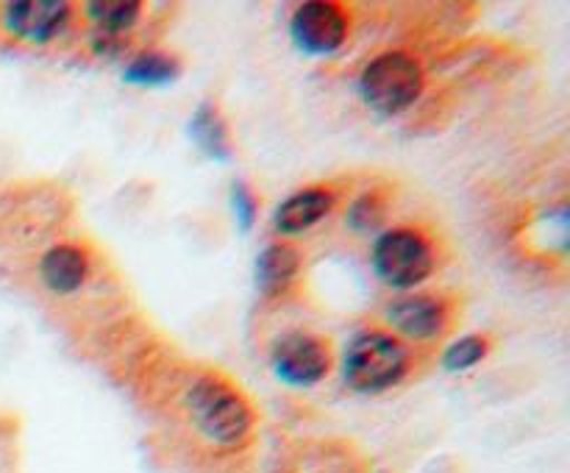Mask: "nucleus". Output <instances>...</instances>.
Listing matches in <instances>:
<instances>
[{"label": "nucleus", "instance_id": "6", "mask_svg": "<svg viewBox=\"0 0 570 473\" xmlns=\"http://www.w3.org/2000/svg\"><path fill=\"white\" fill-rule=\"evenodd\" d=\"M289 37L306 56H332L348 39V17L332 0H309L289 20Z\"/></svg>", "mask_w": 570, "mask_h": 473}, {"label": "nucleus", "instance_id": "11", "mask_svg": "<svg viewBox=\"0 0 570 473\" xmlns=\"http://www.w3.org/2000/svg\"><path fill=\"white\" fill-rule=\"evenodd\" d=\"M256 287L265 298H276L284 295L295 284L301 273V256L293 245L273 243L262 248L256 256Z\"/></svg>", "mask_w": 570, "mask_h": 473}, {"label": "nucleus", "instance_id": "14", "mask_svg": "<svg viewBox=\"0 0 570 473\" xmlns=\"http://www.w3.org/2000/svg\"><path fill=\"white\" fill-rule=\"evenodd\" d=\"M142 14V3L134 0H92L87 3V17L98 33H111V37H126Z\"/></svg>", "mask_w": 570, "mask_h": 473}, {"label": "nucleus", "instance_id": "10", "mask_svg": "<svg viewBox=\"0 0 570 473\" xmlns=\"http://www.w3.org/2000/svg\"><path fill=\"white\" fill-rule=\"evenodd\" d=\"M45 287L56 295H72L87 284L89 259L78 245H53L39 262Z\"/></svg>", "mask_w": 570, "mask_h": 473}, {"label": "nucleus", "instance_id": "19", "mask_svg": "<svg viewBox=\"0 0 570 473\" xmlns=\"http://www.w3.org/2000/svg\"><path fill=\"white\" fill-rule=\"evenodd\" d=\"M379 473H384V471H379Z\"/></svg>", "mask_w": 570, "mask_h": 473}, {"label": "nucleus", "instance_id": "1", "mask_svg": "<svg viewBox=\"0 0 570 473\" xmlns=\"http://www.w3.org/2000/svg\"><path fill=\"white\" fill-rule=\"evenodd\" d=\"M187 410L200 437L220 449H239L254 432V412L248 401L217 376L195 378L187 390Z\"/></svg>", "mask_w": 570, "mask_h": 473}, {"label": "nucleus", "instance_id": "4", "mask_svg": "<svg viewBox=\"0 0 570 473\" xmlns=\"http://www.w3.org/2000/svg\"><path fill=\"white\" fill-rule=\"evenodd\" d=\"M373 270L387 287L412 289L434 270V248L415 228H390L373 245Z\"/></svg>", "mask_w": 570, "mask_h": 473}, {"label": "nucleus", "instance_id": "17", "mask_svg": "<svg viewBox=\"0 0 570 473\" xmlns=\"http://www.w3.org/2000/svg\"><path fill=\"white\" fill-rule=\"evenodd\" d=\"M232 206H234V217H237L239 231L248 234L256 223V211H259V200H256L254 189L248 187L245 181H234L232 184Z\"/></svg>", "mask_w": 570, "mask_h": 473}, {"label": "nucleus", "instance_id": "16", "mask_svg": "<svg viewBox=\"0 0 570 473\" xmlns=\"http://www.w3.org/2000/svg\"><path fill=\"white\" fill-rule=\"evenodd\" d=\"M490 354V339L484 334H465V337L454 339L443 354V367L449 373L471 371L473 365Z\"/></svg>", "mask_w": 570, "mask_h": 473}, {"label": "nucleus", "instance_id": "18", "mask_svg": "<svg viewBox=\"0 0 570 473\" xmlns=\"http://www.w3.org/2000/svg\"><path fill=\"white\" fill-rule=\"evenodd\" d=\"M92 48H95V53L111 56V53H117V50L122 48V37H111V33L95 31L92 33Z\"/></svg>", "mask_w": 570, "mask_h": 473}, {"label": "nucleus", "instance_id": "3", "mask_svg": "<svg viewBox=\"0 0 570 473\" xmlns=\"http://www.w3.org/2000/svg\"><path fill=\"white\" fill-rule=\"evenodd\" d=\"M423 67L415 56L390 50L367 61L360 76V95L373 111L384 117L410 109L423 92Z\"/></svg>", "mask_w": 570, "mask_h": 473}, {"label": "nucleus", "instance_id": "8", "mask_svg": "<svg viewBox=\"0 0 570 473\" xmlns=\"http://www.w3.org/2000/svg\"><path fill=\"white\" fill-rule=\"evenodd\" d=\"M70 14V3L65 0H11L0 11V20L11 37L45 45L65 31Z\"/></svg>", "mask_w": 570, "mask_h": 473}, {"label": "nucleus", "instance_id": "2", "mask_svg": "<svg viewBox=\"0 0 570 473\" xmlns=\"http://www.w3.org/2000/svg\"><path fill=\"white\" fill-rule=\"evenodd\" d=\"M406 373H410V351L395 334L367 328L345 345L343 378L356 393H384L404 382Z\"/></svg>", "mask_w": 570, "mask_h": 473}, {"label": "nucleus", "instance_id": "12", "mask_svg": "<svg viewBox=\"0 0 570 473\" xmlns=\"http://www.w3.org/2000/svg\"><path fill=\"white\" fill-rule=\"evenodd\" d=\"M189 137L195 139L200 150H204L209 159L215 161H226L232 159L234 145H232V131H228L226 117L220 115L215 104H200L198 109L193 111L189 117Z\"/></svg>", "mask_w": 570, "mask_h": 473}, {"label": "nucleus", "instance_id": "9", "mask_svg": "<svg viewBox=\"0 0 570 473\" xmlns=\"http://www.w3.org/2000/svg\"><path fill=\"white\" fill-rule=\"evenodd\" d=\"M334 209V193L326 187H306L284 198L273 211V226L278 234L298 237L323 220Z\"/></svg>", "mask_w": 570, "mask_h": 473}, {"label": "nucleus", "instance_id": "15", "mask_svg": "<svg viewBox=\"0 0 570 473\" xmlns=\"http://www.w3.org/2000/svg\"><path fill=\"white\" fill-rule=\"evenodd\" d=\"M384 217H387V204L379 193H362L354 204L345 211V226L351 228L360 237H367V234L382 231Z\"/></svg>", "mask_w": 570, "mask_h": 473}, {"label": "nucleus", "instance_id": "13", "mask_svg": "<svg viewBox=\"0 0 570 473\" xmlns=\"http://www.w3.org/2000/svg\"><path fill=\"white\" fill-rule=\"evenodd\" d=\"M178 76H181L178 59L170 53H161V50H145V53L134 56L122 70L126 83H134V87H167Z\"/></svg>", "mask_w": 570, "mask_h": 473}, {"label": "nucleus", "instance_id": "7", "mask_svg": "<svg viewBox=\"0 0 570 473\" xmlns=\"http://www.w3.org/2000/svg\"><path fill=\"white\" fill-rule=\"evenodd\" d=\"M387 323L406 339L429 343L449 332L451 304L443 295L417 293L404 295L387 306Z\"/></svg>", "mask_w": 570, "mask_h": 473}, {"label": "nucleus", "instance_id": "5", "mask_svg": "<svg viewBox=\"0 0 570 473\" xmlns=\"http://www.w3.org/2000/svg\"><path fill=\"white\" fill-rule=\"evenodd\" d=\"M271 367L287 387H315L332 371V351L309 332H287L273 343Z\"/></svg>", "mask_w": 570, "mask_h": 473}]
</instances>
